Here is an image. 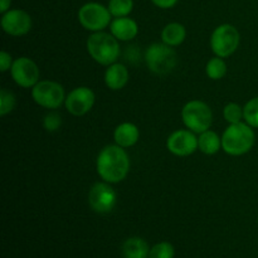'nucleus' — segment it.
I'll return each mask as SVG.
<instances>
[{"label": "nucleus", "instance_id": "obj_4", "mask_svg": "<svg viewBox=\"0 0 258 258\" xmlns=\"http://www.w3.org/2000/svg\"><path fill=\"white\" fill-rule=\"evenodd\" d=\"M184 123L194 133H204L208 130L213 121L211 108L202 101H190L186 103L181 112Z\"/></svg>", "mask_w": 258, "mask_h": 258}, {"label": "nucleus", "instance_id": "obj_5", "mask_svg": "<svg viewBox=\"0 0 258 258\" xmlns=\"http://www.w3.org/2000/svg\"><path fill=\"white\" fill-rule=\"evenodd\" d=\"M146 63L150 71L156 75H166L171 72L176 66V53L171 49L168 44H155L150 45L146 50Z\"/></svg>", "mask_w": 258, "mask_h": 258}, {"label": "nucleus", "instance_id": "obj_10", "mask_svg": "<svg viewBox=\"0 0 258 258\" xmlns=\"http://www.w3.org/2000/svg\"><path fill=\"white\" fill-rule=\"evenodd\" d=\"M91 208L97 213H107L116 204V193L110 185L105 183H96L91 188L88 196Z\"/></svg>", "mask_w": 258, "mask_h": 258}, {"label": "nucleus", "instance_id": "obj_16", "mask_svg": "<svg viewBox=\"0 0 258 258\" xmlns=\"http://www.w3.org/2000/svg\"><path fill=\"white\" fill-rule=\"evenodd\" d=\"M139 140V130L134 123L125 122L115 130V141L121 148H130Z\"/></svg>", "mask_w": 258, "mask_h": 258}, {"label": "nucleus", "instance_id": "obj_29", "mask_svg": "<svg viewBox=\"0 0 258 258\" xmlns=\"http://www.w3.org/2000/svg\"><path fill=\"white\" fill-rule=\"evenodd\" d=\"M10 3H12V0H0V12L7 13V10L10 7Z\"/></svg>", "mask_w": 258, "mask_h": 258}, {"label": "nucleus", "instance_id": "obj_24", "mask_svg": "<svg viewBox=\"0 0 258 258\" xmlns=\"http://www.w3.org/2000/svg\"><path fill=\"white\" fill-rule=\"evenodd\" d=\"M15 97L10 91L2 88L0 91V115L4 116L14 108Z\"/></svg>", "mask_w": 258, "mask_h": 258}, {"label": "nucleus", "instance_id": "obj_25", "mask_svg": "<svg viewBox=\"0 0 258 258\" xmlns=\"http://www.w3.org/2000/svg\"><path fill=\"white\" fill-rule=\"evenodd\" d=\"M242 116H243V111H242L241 106L237 103H229L224 107V118L229 123L241 122Z\"/></svg>", "mask_w": 258, "mask_h": 258}, {"label": "nucleus", "instance_id": "obj_9", "mask_svg": "<svg viewBox=\"0 0 258 258\" xmlns=\"http://www.w3.org/2000/svg\"><path fill=\"white\" fill-rule=\"evenodd\" d=\"M12 77L15 83L24 88L35 86L39 78L38 66L29 58H18L12 64Z\"/></svg>", "mask_w": 258, "mask_h": 258}, {"label": "nucleus", "instance_id": "obj_15", "mask_svg": "<svg viewBox=\"0 0 258 258\" xmlns=\"http://www.w3.org/2000/svg\"><path fill=\"white\" fill-rule=\"evenodd\" d=\"M122 254L125 258H149L150 248L143 238L133 237L122 244Z\"/></svg>", "mask_w": 258, "mask_h": 258}, {"label": "nucleus", "instance_id": "obj_8", "mask_svg": "<svg viewBox=\"0 0 258 258\" xmlns=\"http://www.w3.org/2000/svg\"><path fill=\"white\" fill-rule=\"evenodd\" d=\"M33 98L38 105L45 108H57L62 105L64 100L63 87L57 82L42 81L33 88Z\"/></svg>", "mask_w": 258, "mask_h": 258}, {"label": "nucleus", "instance_id": "obj_7", "mask_svg": "<svg viewBox=\"0 0 258 258\" xmlns=\"http://www.w3.org/2000/svg\"><path fill=\"white\" fill-rule=\"evenodd\" d=\"M110 10L97 3H87L78 12L80 23L88 30L98 32L110 24Z\"/></svg>", "mask_w": 258, "mask_h": 258}, {"label": "nucleus", "instance_id": "obj_17", "mask_svg": "<svg viewBox=\"0 0 258 258\" xmlns=\"http://www.w3.org/2000/svg\"><path fill=\"white\" fill-rule=\"evenodd\" d=\"M128 72L125 66L122 64H112L105 75L106 85L111 90H121L123 86L127 83Z\"/></svg>", "mask_w": 258, "mask_h": 258}, {"label": "nucleus", "instance_id": "obj_11", "mask_svg": "<svg viewBox=\"0 0 258 258\" xmlns=\"http://www.w3.org/2000/svg\"><path fill=\"white\" fill-rule=\"evenodd\" d=\"M2 27L8 34L19 37L29 32L32 28V19L24 10H9L3 15Z\"/></svg>", "mask_w": 258, "mask_h": 258}, {"label": "nucleus", "instance_id": "obj_6", "mask_svg": "<svg viewBox=\"0 0 258 258\" xmlns=\"http://www.w3.org/2000/svg\"><path fill=\"white\" fill-rule=\"evenodd\" d=\"M212 49L218 57L224 58L234 53L239 44V33L229 24L219 25L212 34Z\"/></svg>", "mask_w": 258, "mask_h": 258}, {"label": "nucleus", "instance_id": "obj_23", "mask_svg": "<svg viewBox=\"0 0 258 258\" xmlns=\"http://www.w3.org/2000/svg\"><path fill=\"white\" fill-rule=\"evenodd\" d=\"M174 253L175 251L173 244L169 242H160L150 249L149 258H174Z\"/></svg>", "mask_w": 258, "mask_h": 258}, {"label": "nucleus", "instance_id": "obj_12", "mask_svg": "<svg viewBox=\"0 0 258 258\" xmlns=\"http://www.w3.org/2000/svg\"><path fill=\"white\" fill-rule=\"evenodd\" d=\"M95 103V93L87 87L73 90L66 98V107L72 115L82 116L92 108Z\"/></svg>", "mask_w": 258, "mask_h": 258}, {"label": "nucleus", "instance_id": "obj_22", "mask_svg": "<svg viewBox=\"0 0 258 258\" xmlns=\"http://www.w3.org/2000/svg\"><path fill=\"white\" fill-rule=\"evenodd\" d=\"M243 117L249 126L258 127V97L247 102L243 108Z\"/></svg>", "mask_w": 258, "mask_h": 258}, {"label": "nucleus", "instance_id": "obj_2", "mask_svg": "<svg viewBox=\"0 0 258 258\" xmlns=\"http://www.w3.org/2000/svg\"><path fill=\"white\" fill-rule=\"evenodd\" d=\"M254 144V133L246 123H231L222 138L223 150L229 155H243L248 153Z\"/></svg>", "mask_w": 258, "mask_h": 258}, {"label": "nucleus", "instance_id": "obj_14", "mask_svg": "<svg viewBox=\"0 0 258 258\" xmlns=\"http://www.w3.org/2000/svg\"><path fill=\"white\" fill-rule=\"evenodd\" d=\"M111 33L120 40H130L138 34V24L130 18H117L111 23Z\"/></svg>", "mask_w": 258, "mask_h": 258}, {"label": "nucleus", "instance_id": "obj_18", "mask_svg": "<svg viewBox=\"0 0 258 258\" xmlns=\"http://www.w3.org/2000/svg\"><path fill=\"white\" fill-rule=\"evenodd\" d=\"M185 28L179 23H171L164 28L163 33H161V39L165 44L168 45H179L180 43L184 42L185 39Z\"/></svg>", "mask_w": 258, "mask_h": 258}, {"label": "nucleus", "instance_id": "obj_28", "mask_svg": "<svg viewBox=\"0 0 258 258\" xmlns=\"http://www.w3.org/2000/svg\"><path fill=\"white\" fill-rule=\"evenodd\" d=\"M151 2H153L156 7L163 8V9H168V8L174 7L178 0H151Z\"/></svg>", "mask_w": 258, "mask_h": 258}, {"label": "nucleus", "instance_id": "obj_26", "mask_svg": "<svg viewBox=\"0 0 258 258\" xmlns=\"http://www.w3.org/2000/svg\"><path fill=\"white\" fill-rule=\"evenodd\" d=\"M60 125V116L58 113L52 112L49 115L45 116L44 118V126L48 131H54L59 127Z\"/></svg>", "mask_w": 258, "mask_h": 258}, {"label": "nucleus", "instance_id": "obj_1", "mask_svg": "<svg viewBox=\"0 0 258 258\" xmlns=\"http://www.w3.org/2000/svg\"><path fill=\"white\" fill-rule=\"evenodd\" d=\"M130 160L121 146H107L97 159V171L108 183H118L127 175Z\"/></svg>", "mask_w": 258, "mask_h": 258}, {"label": "nucleus", "instance_id": "obj_21", "mask_svg": "<svg viewBox=\"0 0 258 258\" xmlns=\"http://www.w3.org/2000/svg\"><path fill=\"white\" fill-rule=\"evenodd\" d=\"M227 72V66L222 58H212L207 64V75L212 80H221Z\"/></svg>", "mask_w": 258, "mask_h": 258}, {"label": "nucleus", "instance_id": "obj_19", "mask_svg": "<svg viewBox=\"0 0 258 258\" xmlns=\"http://www.w3.org/2000/svg\"><path fill=\"white\" fill-rule=\"evenodd\" d=\"M198 145L199 149L204 154L212 155V154H216L221 149L222 141L216 133L207 130L204 133H202L201 138L198 139Z\"/></svg>", "mask_w": 258, "mask_h": 258}, {"label": "nucleus", "instance_id": "obj_13", "mask_svg": "<svg viewBox=\"0 0 258 258\" xmlns=\"http://www.w3.org/2000/svg\"><path fill=\"white\" fill-rule=\"evenodd\" d=\"M198 139L186 130H179L168 139V149L178 156H188L198 148Z\"/></svg>", "mask_w": 258, "mask_h": 258}, {"label": "nucleus", "instance_id": "obj_27", "mask_svg": "<svg viewBox=\"0 0 258 258\" xmlns=\"http://www.w3.org/2000/svg\"><path fill=\"white\" fill-rule=\"evenodd\" d=\"M10 64H12V57H10L9 53L3 50V52L0 53V71H2V72H5V71L9 70Z\"/></svg>", "mask_w": 258, "mask_h": 258}, {"label": "nucleus", "instance_id": "obj_20", "mask_svg": "<svg viewBox=\"0 0 258 258\" xmlns=\"http://www.w3.org/2000/svg\"><path fill=\"white\" fill-rule=\"evenodd\" d=\"M133 7V0H110L108 3V10L116 18H122L130 14Z\"/></svg>", "mask_w": 258, "mask_h": 258}, {"label": "nucleus", "instance_id": "obj_3", "mask_svg": "<svg viewBox=\"0 0 258 258\" xmlns=\"http://www.w3.org/2000/svg\"><path fill=\"white\" fill-rule=\"evenodd\" d=\"M87 49L96 62L103 66L112 64L120 54V45L115 37L107 33H95L87 40Z\"/></svg>", "mask_w": 258, "mask_h": 258}]
</instances>
